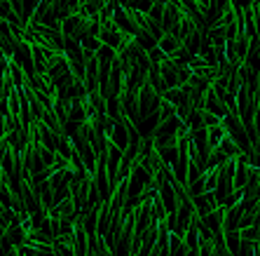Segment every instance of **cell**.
Listing matches in <instances>:
<instances>
[{
  "label": "cell",
  "instance_id": "6da1fadb",
  "mask_svg": "<svg viewBox=\"0 0 260 256\" xmlns=\"http://www.w3.org/2000/svg\"><path fill=\"white\" fill-rule=\"evenodd\" d=\"M192 204H195V212H197L199 216L204 218L207 214L218 207V202H216V195L214 190H207V193H199V195H192Z\"/></svg>",
  "mask_w": 260,
  "mask_h": 256
},
{
  "label": "cell",
  "instance_id": "7a4b0ae2",
  "mask_svg": "<svg viewBox=\"0 0 260 256\" xmlns=\"http://www.w3.org/2000/svg\"><path fill=\"white\" fill-rule=\"evenodd\" d=\"M204 110H209V113H214V116L223 118V116H228V108H225V104L221 101V96L209 87L207 94H204Z\"/></svg>",
  "mask_w": 260,
  "mask_h": 256
},
{
  "label": "cell",
  "instance_id": "3957f363",
  "mask_svg": "<svg viewBox=\"0 0 260 256\" xmlns=\"http://www.w3.org/2000/svg\"><path fill=\"white\" fill-rule=\"evenodd\" d=\"M178 19H181V8H178V2H164V19H162L164 33L171 31L178 24Z\"/></svg>",
  "mask_w": 260,
  "mask_h": 256
},
{
  "label": "cell",
  "instance_id": "277c9868",
  "mask_svg": "<svg viewBox=\"0 0 260 256\" xmlns=\"http://www.w3.org/2000/svg\"><path fill=\"white\" fill-rule=\"evenodd\" d=\"M218 150H221L223 156H228V158H237L239 153H242V148L235 144V141L230 139L228 134H223V139H221V144H218Z\"/></svg>",
  "mask_w": 260,
  "mask_h": 256
},
{
  "label": "cell",
  "instance_id": "5b68a950",
  "mask_svg": "<svg viewBox=\"0 0 260 256\" xmlns=\"http://www.w3.org/2000/svg\"><path fill=\"white\" fill-rule=\"evenodd\" d=\"M157 47H160L162 52H164V54H174V52H178V50H181V47H183V42H178L176 38H174V36H164V38L160 40V42H157Z\"/></svg>",
  "mask_w": 260,
  "mask_h": 256
},
{
  "label": "cell",
  "instance_id": "8992f818",
  "mask_svg": "<svg viewBox=\"0 0 260 256\" xmlns=\"http://www.w3.org/2000/svg\"><path fill=\"white\" fill-rule=\"evenodd\" d=\"M237 233H239V240L258 242V221L251 226H244V228H237Z\"/></svg>",
  "mask_w": 260,
  "mask_h": 256
},
{
  "label": "cell",
  "instance_id": "52a82bcc",
  "mask_svg": "<svg viewBox=\"0 0 260 256\" xmlns=\"http://www.w3.org/2000/svg\"><path fill=\"white\" fill-rule=\"evenodd\" d=\"M183 247V238L176 230H169V256H178Z\"/></svg>",
  "mask_w": 260,
  "mask_h": 256
},
{
  "label": "cell",
  "instance_id": "ba28073f",
  "mask_svg": "<svg viewBox=\"0 0 260 256\" xmlns=\"http://www.w3.org/2000/svg\"><path fill=\"white\" fill-rule=\"evenodd\" d=\"M207 130H209V150H211V148H218V144H221V139H223V134H225L223 124L207 127Z\"/></svg>",
  "mask_w": 260,
  "mask_h": 256
},
{
  "label": "cell",
  "instance_id": "9c48e42d",
  "mask_svg": "<svg viewBox=\"0 0 260 256\" xmlns=\"http://www.w3.org/2000/svg\"><path fill=\"white\" fill-rule=\"evenodd\" d=\"M148 19L155 22L157 26H162V19H164V2H153L150 5V12H148ZM164 31V28H162Z\"/></svg>",
  "mask_w": 260,
  "mask_h": 256
},
{
  "label": "cell",
  "instance_id": "30bf717a",
  "mask_svg": "<svg viewBox=\"0 0 260 256\" xmlns=\"http://www.w3.org/2000/svg\"><path fill=\"white\" fill-rule=\"evenodd\" d=\"M225 244H228V249H230V256L239 254V233L237 230H228V235H225Z\"/></svg>",
  "mask_w": 260,
  "mask_h": 256
},
{
  "label": "cell",
  "instance_id": "8fae6325",
  "mask_svg": "<svg viewBox=\"0 0 260 256\" xmlns=\"http://www.w3.org/2000/svg\"><path fill=\"white\" fill-rule=\"evenodd\" d=\"M202 120H204V127H216V124H221V118L214 116V113H209V110H204Z\"/></svg>",
  "mask_w": 260,
  "mask_h": 256
}]
</instances>
